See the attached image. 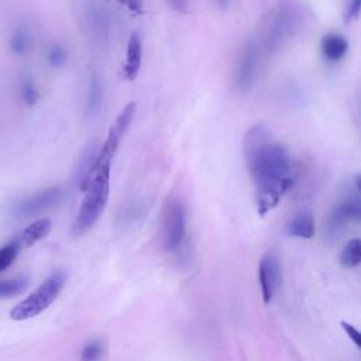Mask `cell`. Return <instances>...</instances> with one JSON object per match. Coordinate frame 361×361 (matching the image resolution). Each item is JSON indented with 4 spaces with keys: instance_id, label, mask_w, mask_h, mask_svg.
<instances>
[{
    "instance_id": "25",
    "label": "cell",
    "mask_w": 361,
    "mask_h": 361,
    "mask_svg": "<svg viewBox=\"0 0 361 361\" xmlns=\"http://www.w3.org/2000/svg\"><path fill=\"white\" fill-rule=\"evenodd\" d=\"M361 10V0H346L344 6V22L351 23L358 19Z\"/></svg>"
},
{
    "instance_id": "18",
    "label": "cell",
    "mask_w": 361,
    "mask_h": 361,
    "mask_svg": "<svg viewBox=\"0 0 361 361\" xmlns=\"http://www.w3.org/2000/svg\"><path fill=\"white\" fill-rule=\"evenodd\" d=\"M361 262V242L360 239H351L344 246L340 254V264L344 268H355Z\"/></svg>"
},
{
    "instance_id": "5",
    "label": "cell",
    "mask_w": 361,
    "mask_h": 361,
    "mask_svg": "<svg viewBox=\"0 0 361 361\" xmlns=\"http://www.w3.org/2000/svg\"><path fill=\"white\" fill-rule=\"evenodd\" d=\"M361 176L357 175L354 179V187L350 188V192L344 195L342 201H339L333 209L330 210L326 224H325V237L328 242H336L344 233L347 224L350 221H358L361 219Z\"/></svg>"
},
{
    "instance_id": "7",
    "label": "cell",
    "mask_w": 361,
    "mask_h": 361,
    "mask_svg": "<svg viewBox=\"0 0 361 361\" xmlns=\"http://www.w3.org/2000/svg\"><path fill=\"white\" fill-rule=\"evenodd\" d=\"M258 283L264 303L268 305L273 302L281 285V265L278 257L274 253H267L260 260Z\"/></svg>"
},
{
    "instance_id": "26",
    "label": "cell",
    "mask_w": 361,
    "mask_h": 361,
    "mask_svg": "<svg viewBox=\"0 0 361 361\" xmlns=\"http://www.w3.org/2000/svg\"><path fill=\"white\" fill-rule=\"evenodd\" d=\"M342 328L346 332V335L349 336V339L355 344L357 349H361V335L357 330V328H354L353 325H350L349 322H342Z\"/></svg>"
},
{
    "instance_id": "24",
    "label": "cell",
    "mask_w": 361,
    "mask_h": 361,
    "mask_svg": "<svg viewBox=\"0 0 361 361\" xmlns=\"http://www.w3.org/2000/svg\"><path fill=\"white\" fill-rule=\"evenodd\" d=\"M67 60H68V53L62 47V45H58V44L53 45V47L49 51V62H50V65L54 67V68H61V67L65 65Z\"/></svg>"
},
{
    "instance_id": "3",
    "label": "cell",
    "mask_w": 361,
    "mask_h": 361,
    "mask_svg": "<svg viewBox=\"0 0 361 361\" xmlns=\"http://www.w3.org/2000/svg\"><path fill=\"white\" fill-rule=\"evenodd\" d=\"M68 276L64 269H57L45 280L34 292H31L24 301L16 305L10 310L12 321H27L41 314L45 309H49L54 301L60 296L61 291L67 284Z\"/></svg>"
},
{
    "instance_id": "29",
    "label": "cell",
    "mask_w": 361,
    "mask_h": 361,
    "mask_svg": "<svg viewBox=\"0 0 361 361\" xmlns=\"http://www.w3.org/2000/svg\"><path fill=\"white\" fill-rule=\"evenodd\" d=\"M216 3L219 5L220 9H226L229 5V0H216Z\"/></svg>"
},
{
    "instance_id": "12",
    "label": "cell",
    "mask_w": 361,
    "mask_h": 361,
    "mask_svg": "<svg viewBox=\"0 0 361 361\" xmlns=\"http://www.w3.org/2000/svg\"><path fill=\"white\" fill-rule=\"evenodd\" d=\"M99 153V146L96 142H90V144H87L79 158L78 167L75 169V184L78 187V190L82 192L87 179L94 171L95 162H96V157Z\"/></svg>"
},
{
    "instance_id": "4",
    "label": "cell",
    "mask_w": 361,
    "mask_h": 361,
    "mask_svg": "<svg viewBox=\"0 0 361 361\" xmlns=\"http://www.w3.org/2000/svg\"><path fill=\"white\" fill-rule=\"evenodd\" d=\"M187 237V209L175 195L165 199L161 213V243L165 251L175 253Z\"/></svg>"
},
{
    "instance_id": "10",
    "label": "cell",
    "mask_w": 361,
    "mask_h": 361,
    "mask_svg": "<svg viewBox=\"0 0 361 361\" xmlns=\"http://www.w3.org/2000/svg\"><path fill=\"white\" fill-rule=\"evenodd\" d=\"M143 61V41L139 33H133L127 44V56L123 65V76L127 81H134L139 76Z\"/></svg>"
},
{
    "instance_id": "20",
    "label": "cell",
    "mask_w": 361,
    "mask_h": 361,
    "mask_svg": "<svg viewBox=\"0 0 361 361\" xmlns=\"http://www.w3.org/2000/svg\"><path fill=\"white\" fill-rule=\"evenodd\" d=\"M30 44L31 38L28 31L24 28H17L10 38V50L13 51V54L22 57L30 50Z\"/></svg>"
},
{
    "instance_id": "19",
    "label": "cell",
    "mask_w": 361,
    "mask_h": 361,
    "mask_svg": "<svg viewBox=\"0 0 361 361\" xmlns=\"http://www.w3.org/2000/svg\"><path fill=\"white\" fill-rule=\"evenodd\" d=\"M135 110H137V105H135V102H128L120 112V115L117 116L115 124L110 127L112 131H115L119 137L123 139V135L126 134L127 128L130 127L133 119H134V115H135Z\"/></svg>"
},
{
    "instance_id": "14",
    "label": "cell",
    "mask_w": 361,
    "mask_h": 361,
    "mask_svg": "<svg viewBox=\"0 0 361 361\" xmlns=\"http://www.w3.org/2000/svg\"><path fill=\"white\" fill-rule=\"evenodd\" d=\"M53 229V221L49 217H41L33 221L20 236L22 246L33 247L35 243L47 237Z\"/></svg>"
},
{
    "instance_id": "28",
    "label": "cell",
    "mask_w": 361,
    "mask_h": 361,
    "mask_svg": "<svg viewBox=\"0 0 361 361\" xmlns=\"http://www.w3.org/2000/svg\"><path fill=\"white\" fill-rule=\"evenodd\" d=\"M168 2L172 6V9L176 10V12H180V13L188 12L190 0H168Z\"/></svg>"
},
{
    "instance_id": "2",
    "label": "cell",
    "mask_w": 361,
    "mask_h": 361,
    "mask_svg": "<svg viewBox=\"0 0 361 361\" xmlns=\"http://www.w3.org/2000/svg\"><path fill=\"white\" fill-rule=\"evenodd\" d=\"M110 165L109 161L96 160L92 174L83 188V199L72 223L71 235L81 237L94 228L105 212L110 195Z\"/></svg>"
},
{
    "instance_id": "21",
    "label": "cell",
    "mask_w": 361,
    "mask_h": 361,
    "mask_svg": "<svg viewBox=\"0 0 361 361\" xmlns=\"http://www.w3.org/2000/svg\"><path fill=\"white\" fill-rule=\"evenodd\" d=\"M22 247V240H13L9 244L0 249V273L6 271L17 258Z\"/></svg>"
},
{
    "instance_id": "17",
    "label": "cell",
    "mask_w": 361,
    "mask_h": 361,
    "mask_svg": "<svg viewBox=\"0 0 361 361\" xmlns=\"http://www.w3.org/2000/svg\"><path fill=\"white\" fill-rule=\"evenodd\" d=\"M30 285V277L28 276H19L9 280L0 281V299L15 298L20 294H23Z\"/></svg>"
},
{
    "instance_id": "22",
    "label": "cell",
    "mask_w": 361,
    "mask_h": 361,
    "mask_svg": "<svg viewBox=\"0 0 361 361\" xmlns=\"http://www.w3.org/2000/svg\"><path fill=\"white\" fill-rule=\"evenodd\" d=\"M103 357V343L99 340L87 343L81 354V358L85 361H98Z\"/></svg>"
},
{
    "instance_id": "23",
    "label": "cell",
    "mask_w": 361,
    "mask_h": 361,
    "mask_svg": "<svg viewBox=\"0 0 361 361\" xmlns=\"http://www.w3.org/2000/svg\"><path fill=\"white\" fill-rule=\"evenodd\" d=\"M22 98L27 106H34L38 102V90L30 78H26L22 83Z\"/></svg>"
},
{
    "instance_id": "1",
    "label": "cell",
    "mask_w": 361,
    "mask_h": 361,
    "mask_svg": "<svg viewBox=\"0 0 361 361\" xmlns=\"http://www.w3.org/2000/svg\"><path fill=\"white\" fill-rule=\"evenodd\" d=\"M243 151L254 184L255 208L260 216L274 210L294 187L288 150L271 139L265 124H254L244 135Z\"/></svg>"
},
{
    "instance_id": "15",
    "label": "cell",
    "mask_w": 361,
    "mask_h": 361,
    "mask_svg": "<svg viewBox=\"0 0 361 361\" xmlns=\"http://www.w3.org/2000/svg\"><path fill=\"white\" fill-rule=\"evenodd\" d=\"M103 105V85L96 72L92 74L89 82V92L86 101V112L90 117L99 115Z\"/></svg>"
},
{
    "instance_id": "13",
    "label": "cell",
    "mask_w": 361,
    "mask_h": 361,
    "mask_svg": "<svg viewBox=\"0 0 361 361\" xmlns=\"http://www.w3.org/2000/svg\"><path fill=\"white\" fill-rule=\"evenodd\" d=\"M321 50L328 61L339 62L349 51V41L342 34L330 33L322 38Z\"/></svg>"
},
{
    "instance_id": "16",
    "label": "cell",
    "mask_w": 361,
    "mask_h": 361,
    "mask_svg": "<svg viewBox=\"0 0 361 361\" xmlns=\"http://www.w3.org/2000/svg\"><path fill=\"white\" fill-rule=\"evenodd\" d=\"M87 22H89V27L92 28V33H94L96 41H99L101 44L108 42L109 22H108V16H106L105 10L101 9L99 6L94 5L87 12Z\"/></svg>"
},
{
    "instance_id": "27",
    "label": "cell",
    "mask_w": 361,
    "mask_h": 361,
    "mask_svg": "<svg viewBox=\"0 0 361 361\" xmlns=\"http://www.w3.org/2000/svg\"><path fill=\"white\" fill-rule=\"evenodd\" d=\"M121 6H126L134 15L144 13V3L143 0H117Z\"/></svg>"
},
{
    "instance_id": "6",
    "label": "cell",
    "mask_w": 361,
    "mask_h": 361,
    "mask_svg": "<svg viewBox=\"0 0 361 361\" xmlns=\"http://www.w3.org/2000/svg\"><path fill=\"white\" fill-rule=\"evenodd\" d=\"M302 22V13L294 3L281 5L269 17L265 30V50L273 54L289 41Z\"/></svg>"
},
{
    "instance_id": "8",
    "label": "cell",
    "mask_w": 361,
    "mask_h": 361,
    "mask_svg": "<svg viewBox=\"0 0 361 361\" xmlns=\"http://www.w3.org/2000/svg\"><path fill=\"white\" fill-rule=\"evenodd\" d=\"M258 71V45L254 40H249L242 51L235 82L236 87L242 92L250 90L257 79Z\"/></svg>"
},
{
    "instance_id": "9",
    "label": "cell",
    "mask_w": 361,
    "mask_h": 361,
    "mask_svg": "<svg viewBox=\"0 0 361 361\" xmlns=\"http://www.w3.org/2000/svg\"><path fill=\"white\" fill-rule=\"evenodd\" d=\"M61 196V190L58 187H53L45 191H41L24 201H22L16 209L15 213L19 217H33L37 216L51 206H54Z\"/></svg>"
},
{
    "instance_id": "11",
    "label": "cell",
    "mask_w": 361,
    "mask_h": 361,
    "mask_svg": "<svg viewBox=\"0 0 361 361\" xmlns=\"http://www.w3.org/2000/svg\"><path fill=\"white\" fill-rule=\"evenodd\" d=\"M285 232L291 237L310 240L316 233V224L312 212L306 209L299 210L285 226Z\"/></svg>"
}]
</instances>
